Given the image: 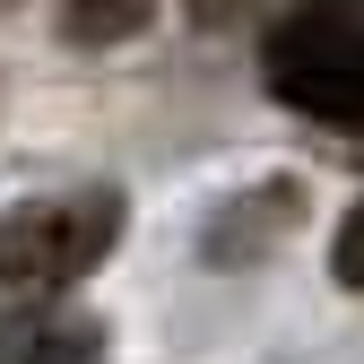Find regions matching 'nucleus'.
Listing matches in <instances>:
<instances>
[{"instance_id":"nucleus-1","label":"nucleus","mask_w":364,"mask_h":364,"mask_svg":"<svg viewBox=\"0 0 364 364\" xmlns=\"http://www.w3.org/2000/svg\"><path fill=\"white\" fill-rule=\"evenodd\" d=\"M260 78L295 113L364 130V0H295L260 43Z\"/></svg>"},{"instance_id":"nucleus-2","label":"nucleus","mask_w":364,"mask_h":364,"mask_svg":"<svg viewBox=\"0 0 364 364\" xmlns=\"http://www.w3.org/2000/svg\"><path fill=\"white\" fill-rule=\"evenodd\" d=\"M122 243V191H61L0 217V295H70Z\"/></svg>"},{"instance_id":"nucleus-3","label":"nucleus","mask_w":364,"mask_h":364,"mask_svg":"<svg viewBox=\"0 0 364 364\" xmlns=\"http://www.w3.org/2000/svg\"><path fill=\"white\" fill-rule=\"evenodd\" d=\"M0 364H105V330L87 312H18L0 330Z\"/></svg>"},{"instance_id":"nucleus-4","label":"nucleus","mask_w":364,"mask_h":364,"mask_svg":"<svg viewBox=\"0 0 364 364\" xmlns=\"http://www.w3.org/2000/svg\"><path fill=\"white\" fill-rule=\"evenodd\" d=\"M156 18V0H61V35L87 43V53H105V43H130Z\"/></svg>"},{"instance_id":"nucleus-5","label":"nucleus","mask_w":364,"mask_h":364,"mask_svg":"<svg viewBox=\"0 0 364 364\" xmlns=\"http://www.w3.org/2000/svg\"><path fill=\"white\" fill-rule=\"evenodd\" d=\"M330 278L364 295V200H355V208L338 217V243H330Z\"/></svg>"},{"instance_id":"nucleus-6","label":"nucleus","mask_w":364,"mask_h":364,"mask_svg":"<svg viewBox=\"0 0 364 364\" xmlns=\"http://www.w3.org/2000/svg\"><path fill=\"white\" fill-rule=\"evenodd\" d=\"M182 9H191V26L200 35H235V26H252L269 0H182Z\"/></svg>"},{"instance_id":"nucleus-7","label":"nucleus","mask_w":364,"mask_h":364,"mask_svg":"<svg viewBox=\"0 0 364 364\" xmlns=\"http://www.w3.org/2000/svg\"><path fill=\"white\" fill-rule=\"evenodd\" d=\"M0 9H18V0H0Z\"/></svg>"}]
</instances>
